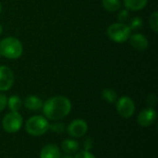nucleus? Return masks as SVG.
<instances>
[{
  "instance_id": "nucleus-1",
  "label": "nucleus",
  "mask_w": 158,
  "mask_h": 158,
  "mask_svg": "<svg viewBox=\"0 0 158 158\" xmlns=\"http://www.w3.org/2000/svg\"><path fill=\"white\" fill-rule=\"evenodd\" d=\"M71 102L65 96H54L43 104L44 117L50 120H59L67 117L71 111Z\"/></svg>"
},
{
  "instance_id": "nucleus-2",
  "label": "nucleus",
  "mask_w": 158,
  "mask_h": 158,
  "mask_svg": "<svg viewBox=\"0 0 158 158\" xmlns=\"http://www.w3.org/2000/svg\"><path fill=\"white\" fill-rule=\"evenodd\" d=\"M23 52V46L15 37H6L0 41V55L9 59L19 58Z\"/></svg>"
},
{
  "instance_id": "nucleus-3",
  "label": "nucleus",
  "mask_w": 158,
  "mask_h": 158,
  "mask_svg": "<svg viewBox=\"0 0 158 158\" xmlns=\"http://www.w3.org/2000/svg\"><path fill=\"white\" fill-rule=\"evenodd\" d=\"M25 130L31 136H41L49 131V122L43 116H33L26 121Z\"/></svg>"
},
{
  "instance_id": "nucleus-4",
  "label": "nucleus",
  "mask_w": 158,
  "mask_h": 158,
  "mask_svg": "<svg viewBox=\"0 0 158 158\" xmlns=\"http://www.w3.org/2000/svg\"><path fill=\"white\" fill-rule=\"evenodd\" d=\"M106 32L109 39L116 43H124L128 41L131 35V30L130 29L129 25L122 22L111 24L107 28Z\"/></svg>"
},
{
  "instance_id": "nucleus-5",
  "label": "nucleus",
  "mask_w": 158,
  "mask_h": 158,
  "mask_svg": "<svg viewBox=\"0 0 158 158\" xmlns=\"http://www.w3.org/2000/svg\"><path fill=\"white\" fill-rule=\"evenodd\" d=\"M23 125V118L19 112L7 113L2 120V127L8 133L18 132Z\"/></svg>"
},
{
  "instance_id": "nucleus-6",
  "label": "nucleus",
  "mask_w": 158,
  "mask_h": 158,
  "mask_svg": "<svg viewBox=\"0 0 158 158\" xmlns=\"http://www.w3.org/2000/svg\"><path fill=\"white\" fill-rule=\"evenodd\" d=\"M116 103L117 110L122 118H129L133 116L135 112V104L131 97L122 96L118 98Z\"/></svg>"
},
{
  "instance_id": "nucleus-7",
  "label": "nucleus",
  "mask_w": 158,
  "mask_h": 158,
  "mask_svg": "<svg viewBox=\"0 0 158 158\" xmlns=\"http://www.w3.org/2000/svg\"><path fill=\"white\" fill-rule=\"evenodd\" d=\"M66 131L69 135L73 138H81L84 136L88 131V125L83 119H74L67 127Z\"/></svg>"
},
{
  "instance_id": "nucleus-8",
  "label": "nucleus",
  "mask_w": 158,
  "mask_h": 158,
  "mask_svg": "<svg viewBox=\"0 0 158 158\" xmlns=\"http://www.w3.org/2000/svg\"><path fill=\"white\" fill-rule=\"evenodd\" d=\"M14 83V73L6 66H0V92L9 90Z\"/></svg>"
},
{
  "instance_id": "nucleus-9",
  "label": "nucleus",
  "mask_w": 158,
  "mask_h": 158,
  "mask_svg": "<svg viewBox=\"0 0 158 158\" xmlns=\"http://www.w3.org/2000/svg\"><path fill=\"white\" fill-rule=\"evenodd\" d=\"M157 114L156 111L153 107H148L140 112L138 115V123L142 127H149L154 124V122L156 120Z\"/></svg>"
},
{
  "instance_id": "nucleus-10",
  "label": "nucleus",
  "mask_w": 158,
  "mask_h": 158,
  "mask_svg": "<svg viewBox=\"0 0 158 158\" xmlns=\"http://www.w3.org/2000/svg\"><path fill=\"white\" fill-rule=\"evenodd\" d=\"M129 39L131 45L138 51H144L148 47L149 42L147 38L142 33H134L131 35Z\"/></svg>"
},
{
  "instance_id": "nucleus-11",
  "label": "nucleus",
  "mask_w": 158,
  "mask_h": 158,
  "mask_svg": "<svg viewBox=\"0 0 158 158\" xmlns=\"http://www.w3.org/2000/svg\"><path fill=\"white\" fill-rule=\"evenodd\" d=\"M61 153L59 148L53 143L46 144L40 153V158H60Z\"/></svg>"
},
{
  "instance_id": "nucleus-12",
  "label": "nucleus",
  "mask_w": 158,
  "mask_h": 158,
  "mask_svg": "<svg viewBox=\"0 0 158 158\" xmlns=\"http://www.w3.org/2000/svg\"><path fill=\"white\" fill-rule=\"evenodd\" d=\"M24 106L29 109V110H32V111H37L39 109H41L43 107V101L37 97L36 95H28L25 99H24Z\"/></svg>"
},
{
  "instance_id": "nucleus-13",
  "label": "nucleus",
  "mask_w": 158,
  "mask_h": 158,
  "mask_svg": "<svg viewBox=\"0 0 158 158\" xmlns=\"http://www.w3.org/2000/svg\"><path fill=\"white\" fill-rule=\"evenodd\" d=\"M62 150L67 154V155H73L76 154L80 148L79 143L76 142L75 140L72 139H67L61 143Z\"/></svg>"
},
{
  "instance_id": "nucleus-14",
  "label": "nucleus",
  "mask_w": 158,
  "mask_h": 158,
  "mask_svg": "<svg viewBox=\"0 0 158 158\" xmlns=\"http://www.w3.org/2000/svg\"><path fill=\"white\" fill-rule=\"evenodd\" d=\"M148 0H124V5L127 9L132 11H139L144 8Z\"/></svg>"
},
{
  "instance_id": "nucleus-15",
  "label": "nucleus",
  "mask_w": 158,
  "mask_h": 158,
  "mask_svg": "<svg viewBox=\"0 0 158 158\" xmlns=\"http://www.w3.org/2000/svg\"><path fill=\"white\" fill-rule=\"evenodd\" d=\"M21 106H22L21 99L18 95H12L9 98H7L6 106H8L11 112H18L21 108Z\"/></svg>"
},
{
  "instance_id": "nucleus-16",
  "label": "nucleus",
  "mask_w": 158,
  "mask_h": 158,
  "mask_svg": "<svg viewBox=\"0 0 158 158\" xmlns=\"http://www.w3.org/2000/svg\"><path fill=\"white\" fill-rule=\"evenodd\" d=\"M102 5L108 12H115L121 6L120 0H102Z\"/></svg>"
},
{
  "instance_id": "nucleus-17",
  "label": "nucleus",
  "mask_w": 158,
  "mask_h": 158,
  "mask_svg": "<svg viewBox=\"0 0 158 158\" xmlns=\"http://www.w3.org/2000/svg\"><path fill=\"white\" fill-rule=\"evenodd\" d=\"M102 97L106 102L109 104H114L118 100V94L112 89H105L102 92Z\"/></svg>"
},
{
  "instance_id": "nucleus-18",
  "label": "nucleus",
  "mask_w": 158,
  "mask_h": 158,
  "mask_svg": "<svg viewBox=\"0 0 158 158\" xmlns=\"http://www.w3.org/2000/svg\"><path fill=\"white\" fill-rule=\"evenodd\" d=\"M66 129H67L66 125L61 122H55V123L49 124V131H51L52 132L63 133L66 131Z\"/></svg>"
},
{
  "instance_id": "nucleus-19",
  "label": "nucleus",
  "mask_w": 158,
  "mask_h": 158,
  "mask_svg": "<svg viewBox=\"0 0 158 158\" xmlns=\"http://www.w3.org/2000/svg\"><path fill=\"white\" fill-rule=\"evenodd\" d=\"M149 24L152 28V30L155 31V32H157L158 31V12L155 11L150 19H149Z\"/></svg>"
},
{
  "instance_id": "nucleus-20",
  "label": "nucleus",
  "mask_w": 158,
  "mask_h": 158,
  "mask_svg": "<svg viewBox=\"0 0 158 158\" xmlns=\"http://www.w3.org/2000/svg\"><path fill=\"white\" fill-rule=\"evenodd\" d=\"M143 22V19L139 17H136V18H133L131 21V24H130V29L131 30H138L140 28H142Z\"/></svg>"
},
{
  "instance_id": "nucleus-21",
  "label": "nucleus",
  "mask_w": 158,
  "mask_h": 158,
  "mask_svg": "<svg viewBox=\"0 0 158 158\" xmlns=\"http://www.w3.org/2000/svg\"><path fill=\"white\" fill-rule=\"evenodd\" d=\"M74 158H95V156L90 153L87 150H83V151H80L76 154V156H74Z\"/></svg>"
},
{
  "instance_id": "nucleus-22",
  "label": "nucleus",
  "mask_w": 158,
  "mask_h": 158,
  "mask_svg": "<svg viewBox=\"0 0 158 158\" xmlns=\"http://www.w3.org/2000/svg\"><path fill=\"white\" fill-rule=\"evenodd\" d=\"M147 103L150 107H154L157 103V97L155 94H151L147 97Z\"/></svg>"
},
{
  "instance_id": "nucleus-23",
  "label": "nucleus",
  "mask_w": 158,
  "mask_h": 158,
  "mask_svg": "<svg viewBox=\"0 0 158 158\" xmlns=\"http://www.w3.org/2000/svg\"><path fill=\"white\" fill-rule=\"evenodd\" d=\"M128 18H129V12H128L126 9L121 10V11L119 12L118 16V19L119 22H122V23H124V22L128 19Z\"/></svg>"
},
{
  "instance_id": "nucleus-24",
  "label": "nucleus",
  "mask_w": 158,
  "mask_h": 158,
  "mask_svg": "<svg viewBox=\"0 0 158 158\" xmlns=\"http://www.w3.org/2000/svg\"><path fill=\"white\" fill-rule=\"evenodd\" d=\"M6 105H7V97L5 94H0V112L6 107Z\"/></svg>"
},
{
  "instance_id": "nucleus-25",
  "label": "nucleus",
  "mask_w": 158,
  "mask_h": 158,
  "mask_svg": "<svg viewBox=\"0 0 158 158\" xmlns=\"http://www.w3.org/2000/svg\"><path fill=\"white\" fill-rule=\"evenodd\" d=\"M60 158H74L73 156H71L70 155H66V156H62V157Z\"/></svg>"
},
{
  "instance_id": "nucleus-26",
  "label": "nucleus",
  "mask_w": 158,
  "mask_h": 158,
  "mask_svg": "<svg viewBox=\"0 0 158 158\" xmlns=\"http://www.w3.org/2000/svg\"><path fill=\"white\" fill-rule=\"evenodd\" d=\"M2 31H3V27H2V25L0 24V35L2 34Z\"/></svg>"
},
{
  "instance_id": "nucleus-27",
  "label": "nucleus",
  "mask_w": 158,
  "mask_h": 158,
  "mask_svg": "<svg viewBox=\"0 0 158 158\" xmlns=\"http://www.w3.org/2000/svg\"><path fill=\"white\" fill-rule=\"evenodd\" d=\"M1 11H2V5H1V3H0V13H1Z\"/></svg>"
},
{
  "instance_id": "nucleus-28",
  "label": "nucleus",
  "mask_w": 158,
  "mask_h": 158,
  "mask_svg": "<svg viewBox=\"0 0 158 158\" xmlns=\"http://www.w3.org/2000/svg\"><path fill=\"white\" fill-rule=\"evenodd\" d=\"M0 56H1V55H0Z\"/></svg>"
}]
</instances>
